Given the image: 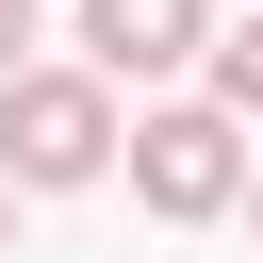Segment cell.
I'll list each match as a JSON object with an SVG mask.
<instances>
[{"instance_id": "obj_1", "label": "cell", "mask_w": 263, "mask_h": 263, "mask_svg": "<svg viewBox=\"0 0 263 263\" xmlns=\"http://www.w3.org/2000/svg\"><path fill=\"white\" fill-rule=\"evenodd\" d=\"M115 164V66H16L0 82V181L49 197V181H99Z\"/></svg>"}, {"instance_id": "obj_2", "label": "cell", "mask_w": 263, "mask_h": 263, "mask_svg": "<svg viewBox=\"0 0 263 263\" xmlns=\"http://www.w3.org/2000/svg\"><path fill=\"white\" fill-rule=\"evenodd\" d=\"M132 197H148L164 230L230 214V197H247V115H230V99H148V115H132Z\"/></svg>"}, {"instance_id": "obj_3", "label": "cell", "mask_w": 263, "mask_h": 263, "mask_svg": "<svg viewBox=\"0 0 263 263\" xmlns=\"http://www.w3.org/2000/svg\"><path fill=\"white\" fill-rule=\"evenodd\" d=\"M214 0H82V66H115V82H181V66H214Z\"/></svg>"}, {"instance_id": "obj_4", "label": "cell", "mask_w": 263, "mask_h": 263, "mask_svg": "<svg viewBox=\"0 0 263 263\" xmlns=\"http://www.w3.org/2000/svg\"><path fill=\"white\" fill-rule=\"evenodd\" d=\"M214 99H230V115H263V0L214 33Z\"/></svg>"}, {"instance_id": "obj_5", "label": "cell", "mask_w": 263, "mask_h": 263, "mask_svg": "<svg viewBox=\"0 0 263 263\" xmlns=\"http://www.w3.org/2000/svg\"><path fill=\"white\" fill-rule=\"evenodd\" d=\"M16 66H33V0H0V82H16Z\"/></svg>"}, {"instance_id": "obj_6", "label": "cell", "mask_w": 263, "mask_h": 263, "mask_svg": "<svg viewBox=\"0 0 263 263\" xmlns=\"http://www.w3.org/2000/svg\"><path fill=\"white\" fill-rule=\"evenodd\" d=\"M0 263H16V181H0Z\"/></svg>"}, {"instance_id": "obj_7", "label": "cell", "mask_w": 263, "mask_h": 263, "mask_svg": "<svg viewBox=\"0 0 263 263\" xmlns=\"http://www.w3.org/2000/svg\"><path fill=\"white\" fill-rule=\"evenodd\" d=\"M247 214H263V181H247Z\"/></svg>"}]
</instances>
